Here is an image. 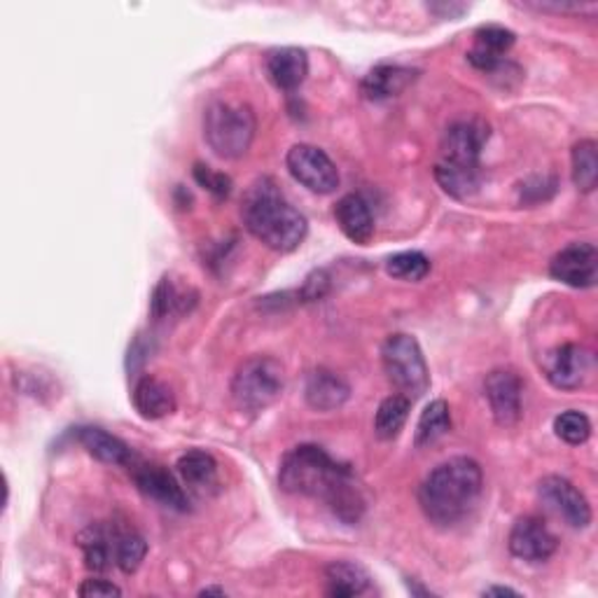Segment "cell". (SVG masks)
<instances>
[{
  "label": "cell",
  "mask_w": 598,
  "mask_h": 598,
  "mask_svg": "<svg viewBox=\"0 0 598 598\" xmlns=\"http://www.w3.org/2000/svg\"><path fill=\"white\" fill-rule=\"evenodd\" d=\"M279 484L287 494L320 498L343 523H356L365 512V498L351 467L337 463L316 444H300L287 451L281 461Z\"/></svg>",
  "instance_id": "1"
},
{
  "label": "cell",
  "mask_w": 598,
  "mask_h": 598,
  "mask_svg": "<svg viewBox=\"0 0 598 598\" xmlns=\"http://www.w3.org/2000/svg\"><path fill=\"white\" fill-rule=\"evenodd\" d=\"M484 492V475L477 461L456 456L440 463L424 479L419 503L424 515L438 527H456L475 512Z\"/></svg>",
  "instance_id": "2"
},
{
  "label": "cell",
  "mask_w": 598,
  "mask_h": 598,
  "mask_svg": "<svg viewBox=\"0 0 598 598\" xmlns=\"http://www.w3.org/2000/svg\"><path fill=\"white\" fill-rule=\"evenodd\" d=\"M241 217L260 244L277 252H293L306 239V217L287 202L271 178H260L244 196Z\"/></svg>",
  "instance_id": "3"
},
{
  "label": "cell",
  "mask_w": 598,
  "mask_h": 598,
  "mask_svg": "<svg viewBox=\"0 0 598 598\" xmlns=\"http://www.w3.org/2000/svg\"><path fill=\"white\" fill-rule=\"evenodd\" d=\"M486 140L488 124L482 120H459L447 126L440 140V159L435 165V178L447 194L467 199L479 192L484 180L482 150Z\"/></svg>",
  "instance_id": "4"
},
{
  "label": "cell",
  "mask_w": 598,
  "mask_h": 598,
  "mask_svg": "<svg viewBox=\"0 0 598 598\" xmlns=\"http://www.w3.org/2000/svg\"><path fill=\"white\" fill-rule=\"evenodd\" d=\"M256 113L241 101L217 99L204 111V138L223 159L244 157L256 138Z\"/></svg>",
  "instance_id": "5"
},
{
  "label": "cell",
  "mask_w": 598,
  "mask_h": 598,
  "mask_svg": "<svg viewBox=\"0 0 598 598\" xmlns=\"http://www.w3.org/2000/svg\"><path fill=\"white\" fill-rule=\"evenodd\" d=\"M285 386V370L277 358L252 356L232 376V400L241 411L260 414L274 405Z\"/></svg>",
  "instance_id": "6"
},
{
  "label": "cell",
  "mask_w": 598,
  "mask_h": 598,
  "mask_svg": "<svg viewBox=\"0 0 598 598\" xmlns=\"http://www.w3.org/2000/svg\"><path fill=\"white\" fill-rule=\"evenodd\" d=\"M382 362L388 382L397 388V393L409 397L414 403L430 386V374L424 351L411 335L397 332L391 335L382 347Z\"/></svg>",
  "instance_id": "7"
},
{
  "label": "cell",
  "mask_w": 598,
  "mask_h": 598,
  "mask_svg": "<svg viewBox=\"0 0 598 598\" xmlns=\"http://www.w3.org/2000/svg\"><path fill=\"white\" fill-rule=\"evenodd\" d=\"M285 167L300 185L316 194H332L339 188V171L328 153L309 143H297L287 150Z\"/></svg>",
  "instance_id": "8"
},
{
  "label": "cell",
  "mask_w": 598,
  "mask_h": 598,
  "mask_svg": "<svg viewBox=\"0 0 598 598\" xmlns=\"http://www.w3.org/2000/svg\"><path fill=\"white\" fill-rule=\"evenodd\" d=\"M538 496L542 505L554 512L561 521H566L571 529H587L591 523L589 500L579 488L566 477L550 475L538 484Z\"/></svg>",
  "instance_id": "9"
},
{
  "label": "cell",
  "mask_w": 598,
  "mask_h": 598,
  "mask_svg": "<svg viewBox=\"0 0 598 598\" xmlns=\"http://www.w3.org/2000/svg\"><path fill=\"white\" fill-rule=\"evenodd\" d=\"M594 372V356L579 343L556 347L545 360V374L558 391H575L587 384Z\"/></svg>",
  "instance_id": "10"
},
{
  "label": "cell",
  "mask_w": 598,
  "mask_h": 598,
  "mask_svg": "<svg viewBox=\"0 0 598 598\" xmlns=\"http://www.w3.org/2000/svg\"><path fill=\"white\" fill-rule=\"evenodd\" d=\"M554 281L571 287H594L598 281V250L594 244H571L550 262Z\"/></svg>",
  "instance_id": "11"
},
{
  "label": "cell",
  "mask_w": 598,
  "mask_h": 598,
  "mask_svg": "<svg viewBox=\"0 0 598 598\" xmlns=\"http://www.w3.org/2000/svg\"><path fill=\"white\" fill-rule=\"evenodd\" d=\"M132 467V477L138 486V492L143 496H148L165 507H171V510L185 512L188 510V494L183 492V486L178 484V479L169 473L165 465H155V463H140L134 459Z\"/></svg>",
  "instance_id": "12"
},
{
  "label": "cell",
  "mask_w": 598,
  "mask_h": 598,
  "mask_svg": "<svg viewBox=\"0 0 598 598\" xmlns=\"http://www.w3.org/2000/svg\"><path fill=\"white\" fill-rule=\"evenodd\" d=\"M484 395L498 426L510 428L521 419V379L510 370H494L484 382Z\"/></svg>",
  "instance_id": "13"
},
{
  "label": "cell",
  "mask_w": 598,
  "mask_h": 598,
  "mask_svg": "<svg viewBox=\"0 0 598 598\" xmlns=\"http://www.w3.org/2000/svg\"><path fill=\"white\" fill-rule=\"evenodd\" d=\"M507 545L517 558L529 561V564H542L556 552L558 540L540 517H521L512 527Z\"/></svg>",
  "instance_id": "14"
},
{
  "label": "cell",
  "mask_w": 598,
  "mask_h": 598,
  "mask_svg": "<svg viewBox=\"0 0 598 598\" xmlns=\"http://www.w3.org/2000/svg\"><path fill=\"white\" fill-rule=\"evenodd\" d=\"M515 45V33L498 24L479 26L475 31V45L467 52V61L484 72H494L503 66V57Z\"/></svg>",
  "instance_id": "15"
},
{
  "label": "cell",
  "mask_w": 598,
  "mask_h": 598,
  "mask_svg": "<svg viewBox=\"0 0 598 598\" xmlns=\"http://www.w3.org/2000/svg\"><path fill=\"white\" fill-rule=\"evenodd\" d=\"M337 225L343 237L358 246H368L374 237V215L370 204L360 194L341 196L335 206Z\"/></svg>",
  "instance_id": "16"
},
{
  "label": "cell",
  "mask_w": 598,
  "mask_h": 598,
  "mask_svg": "<svg viewBox=\"0 0 598 598\" xmlns=\"http://www.w3.org/2000/svg\"><path fill=\"white\" fill-rule=\"evenodd\" d=\"M267 76L283 92H293L309 76V57L300 47H279L267 54Z\"/></svg>",
  "instance_id": "17"
},
{
  "label": "cell",
  "mask_w": 598,
  "mask_h": 598,
  "mask_svg": "<svg viewBox=\"0 0 598 598\" xmlns=\"http://www.w3.org/2000/svg\"><path fill=\"white\" fill-rule=\"evenodd\" d=\"M351 388L343 379L330 370H314L306 376L304 397L316 411H335L349 400Z\"/></svg>",
  "instance_id": "18"
},
{
  "label": "cell",
  "mask_w": 598,
  "mask_h": 598,
  "mask_svg": "<svg viewBox=\"0 0 598 598\" xmlns=\"http://www.w3.org/2000/svg\"><path fill=\"white\" fill-rule=\"evenodd\" d=\"M134 407L148 421L165 419L176 409V395L167 382L157 376H140L134 386Z\"/></svg>",
  "instance_id": "19"
},
{
  "label": "cell",
  "mask_w": 598,
  "mask_h": 598,
  "mask_svg": "<svg viewBox=\"0 0 598 598\" xmlns=\"http://www.w3.org/2000/svg\"><path fill=\"white\" fill-rule=\"evenodd\" d=\"M414 80H416V70L405 68V66L382 64L368 72L360 89H362V94H365V99L384 101V99H393L397 94H403Z\"/></svg>",
  "instance_id": "20"
},
{
  "label": "cell",
  "mask_w": 598,
  "mask_h": 598,
  "mask_svg": "<svg viewBox=\"0 0 598 598\" xmlns=\"http://www.w3.org/2000/svg\"><path fill=\"white\" fill-rule=\"evenodd\" d=\"M78 440L89 454L108 465H132L136 459L129 447H126L120 438H115V435L105 432L103 428H94V426L78 428Z\"/></svg>",
  "instance_id": "21"
},
{
  "label": "cell",
  "mask_w": 598,
  "mask_h": 598,
  "mask_svg": "<svg viewBox=\"0 0 598 598\" xmlns=\"http://www.w3.org/2000/svg\"><path fill=\"white\" fill-rule=\"evenodd\" d=\"M178 475L192 494H206L217 486V463L206 451H188L176 463Z\"/></svg>",
  "instance_id": "22"
},
{
  "label": "cell",
  "mask_w": 598,
  "mask_h": 598,
  "mask_svg": "<svg viewBox=\"0 0 598 598\" xmlns=\"http://www.w3.org/2000/svg\"><path fill=\"white\" fill-rule=\"evenodd\" d=\"M325 583H328L330 596H358L368 589L370 575L365 568L353 564V561H332L325 568Z\"/></svg>",
  "instance_id": "23"
},
{
  "label": "cell",
  "mask_w": 598,
  "mask_h": 598,
  "mask_svg": "<svg viewBox=\"0 0 598 598\" xmlns=\"http://www.w3.org/2000/svg\"><path fill=\"white\" fill-rule=\"evenodd\" d=\"M409 409H411L409 397H405L400 393L386 397V400L379 405L376 416H374L376 438L384 440V442L395 440L397 435H400V430L405 428V424H407Z\"/></svg>",
  "instance_id": "24"
},
{
  "label": "cell",
  "mask_w": 598,
  "mask_h": 598,
  "mask_svg": "<svg viewBox=\"0 0 598 598\" xmlns=\"http://www.w3.org/2000/svg\"><path fill=\"white\" fill-rule=\"evenodd\" d=\"M78 545L84 552V566L94 573L111 568L113 561V535H108L101 527H89L78 535Z\"/></svg>",
  "instance_id": "25"
},
{
  "label": "cell",
  "mask_w": 598,
  "mask_h": 598,
  "mask_svg": "<svg viewBox=\"0 0 598 598\" xmlns=\"http://www.w3.org/2000/svg\"><path fill=\"white\" fill-rule=\"evenodd\" d=\"M598 145L591 138H583L573 145V183L579 192H594L598 183Z\"/></svg>",
  "instance_id": "26"
},
{
  "label": "cell",
  "mask_w": 598,
  "mask_h": 598,
  "mask_svg": "<svg viewBox=\"0 0 598 598\" xmlns=\"http://www.w3.org/2000/svg\"><path fill=\"white\" fill-rule=\"evenodd\" d=\"M451 430V409L444 400H432L419 416L416 424V447H428L438 442Z\"/></svg>",
  "instance_id": "27"
},
{
  "label": "cell",
  "mask_w": 598,
  "mask_h": 598,
  "mask_svg": "<svg viewBox=\"0 0 598 598\" xmlns=\"http://www.w3.org/2000/svg\"><path fill=\"white\" fill-rule=\"evenodd\" d=\"M145 554H148V542L136 531H117L113 533V556L122 573L132 575L140 568Z\"/></svg>",
  "instance_id": "28"
},
{
  "label": "cell",
  "mask_w": 598,
  "mask_h": 598,
  "mask_svg": "<svg viewBox=\"0 0 598 598\" xmlns=\"http://www.w3.org/2000/svg\"><path fill=\"white\" fill-rule=\"evenodd\" d=\"M386 271L397 281L419 283L430 274V260L419 250L397 252V256L386 262Z\"/></svg>",
  "instance_id": "29"
},
{
  "label": "cell",
  "mask_w": 598,
  "mask_h": 598,
  "mask_svg": "<svg viewBox=\"0 0 598 598\" xmlns=\"http://www.w3.org/2000/svg\"><path fill=\"white\" fill-rule=\"evenodd\" d=\"M188 309V293L176 287L171 279H161L153 295V314L155 318H167L171 314H183Z\"/></svg>",
  "instance_id": "30"
},
{
  "label": "cell",
  "mask_w": 598,
  "mask_h": 598,
  "mask_svg": "<svg viewBox=\"0 0 598 598\" xmlns=\"http://www.w3.org/2000/svg\"><path fill=\"white\" fill-rule=\"evenodd\" d=\"M554 432L566 444H585L591 435V421L587 419V414L568 409L554 419Z\"/></svg>",
  "instance_id": "31"
},
{
  "label": "cell",
  "mask_w": 598,
  "mask_h": 598,
  "mask_svg": "<svg viewBox=\"0 0 598 598\" xmlns=\"http://www.w3.org/2000/svg\"><path fill=\"white\" fill-rule=\"evenodd\" d=\"M192 173H194L196 183L202 185L204 190H208L211 194H215L217 199H225L232 192V180L225 173H217V171H213L211 167H204V165H194Z\"/></svg>",
  "instance_id": "32"
},
{
  "label": "cell",
  "mask_w": 598,
  "mask_h": 598,
  "mask_svg": "<svg viewBox=\"0 0 598 598\" xmlns=\"http://www.w3.org/2000/svg\"><path fill=\"white\" fill-rule=\"evenodd\" d=\"M80 596L84 598H97V596H122V589L113 583H108V579H99V577H92V579H84V583L80 585L78 589Z\"/></svg>",
  "instance_id": "33"
},
{
  "label": "cell",
  "mask_w": 598,
  "mask_h": 598,
  "mask_svg": "<svg viewBox=\"0 0 598 598\" xmlns=\"http://www.w3.org/2000/svg\"><path fill=\"white\" fill-rule=\"evenodd\" d=\"M325 290H328V279H325L323 271H316V274H312L309 279H306V283L302 287V297L306 302H314V300H320L325 295Z\"/></svg>",
  "instance_id": "34"
},
{
  "label": "cell",
  "mask_w": 598,
  "mask_h": 598,
  "mask_svg": "<svg viewBox=\"0 0 598 598\" xmlns=\"http://www.w3.org/2000/svg\"><path fill=\"white\" fill-rule=\"evenodd\" d=\"M484 596H519V591L510 587H492V589H484Z\"/></svg>",
  "instance_id": "35"
},
{
  "label": "cell",
  "mask_w": 598,
  "mask_h": 598,
  "mask_svg": "<svg viewBox=\"0 0 598 598\" xmlns=\"http://www.w3.org/2000/svg\"><path fill=\"white\" fill-rule=\"evenodd\" d=\"M211 594H217V596H225V589H217V587H206L202 591V596H211Z\"/></svg>",
  "instance_id": "36"
}]
</instances>
